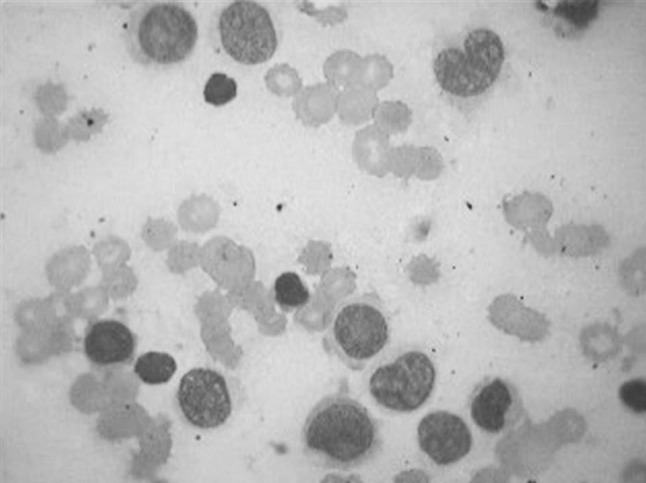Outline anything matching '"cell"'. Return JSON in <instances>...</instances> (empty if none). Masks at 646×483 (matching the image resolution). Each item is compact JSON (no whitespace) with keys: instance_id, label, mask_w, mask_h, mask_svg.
<instances>
[{"instance_id":"obj_1","label":"cell","mask_w":646,"mask_h":483,"mask_svg":"<svg viewBox=\"0 0 646 483\" xmlns=\"http://www.w3.org/2000/svg\"><path fill=\"white\" fill-rule=\"evenodd\" d=\"M301 440L310 462L342 471L368 462L381 441L374 417L345 393L327 395L315 404L303 424Z\"/></svg>"},{"instance_id":"obj_2","label":"cell","mask_w":646,"mask_h":483,"mask_svg":"<svg viewBox=\"0 0 646 483\" xmlns=\"http://www.w3.org/2000/svg\"><path fill=\"white\" fill-rule=\"evenodd\" d=\"M124 39L135 62L165 68L180 64L191 55L198 39V26L181 4L147 3L130 14Z\"/></svg>"},{"instance_id":"obj_3","label":"cell","mask_w":646,"mask_h":483,"mask_svg":"<svg viewBox=\"0 0 646 483\" xmlns=\"http://www.w3.org/2000/svg\"><path fill=\"white\" fill-rule=\"evenodd\" d=\"M390 330L379 299L355 295L335 309L324 337L327 351L348 368L359 371L387 345Z\"/></svg>"},{"instance_id":"obj_4","label":"cell","mask_w":646,"mask_h":483,"mask_svg":"<svg viewBox=\"0 0 646 483\" xmlns=\"http://www.w3.org/2000/svg\"><path fill=\"white\" fill-rule=\"evenodd\" d=\"M504 59L500 37L492 30L478 28L468 33L462 47L441 50L433 69L443 90L459 97H472L495 82Z\"/></svg>"},{"instance_id":"obj_5","label":"cell","mask_w":646,"mask_h":483,"mask_svg":"<svg viewBox=\"0 0 646 483\" xmlns=\"http://www.w3.org/2000/svg\"><path fill=\"white\" fill-rule=\"evenodd\" d=\"M436 378L431 359L417 350L406 351L371 374L369 393L381 407L397 413L412 412L430 397Z\"/></svg>"},{"instance_id":"obj_6","label":"cell","mask_w":646,"mask_h":483,"mask_svg":"<svg viewBox=\"0 0 646 483\" xmlns=\"http://www.w3.org/2000/svg\"><path fill=\"white\" fill-rule=\"evenodd\" d=\"M218 31L225 52L244 65L264 63L277 49L271 16L256 2L236 1L225 7L218 19Z\"/></svg>"},{"instance_id":"obj_7","label":"cell","mask_w":646,"mask_h":483,"mask_svg":"<svg viewBox=\"0 0 646 483\" xmlns=\"http://www.w3.org/2000/svg\"><path fill=\"white\" fill-rule=\"evenodd\" d=\"M176 404L191 426L208 430L225 424L234 411V393L227 377L209 367H196L179 381Z\"/></svg>"},{"instance_id":"obj_8","label":"cell","mask_w":646,"mask_h":483,"mask_svg":"<svg viewBox=\"0 0 646 483\" xmlns=\"http://www.w3.org/2000/svg\"><path fill=\"white\" fill-rule=\"evenodd\" d=\"M417 437L421 450L438 465L461 460L472 446V435L466 423L447 411L424 416L419 422Z\"/></svg>"},{"instance_id":"obj_9","label":"cell","mask_w":646,"mask_h":483,"mask_svg":"<svg viewBox=\"0 0 646 483\" xmlns=\"http://www.w3.org/2000/svg\"><path fill=\"white\" fill-rule=\"evenodd\" d=\"M469 408L474 423L492 434L513 425L522 412L516 389L500 377L486 378L477 385L471 395Z\"/></svg>"},{"instance_id":"obj_10","label":"cell","mask_w":646,"mask_h":483,"mask_svg":"<svg viewBox=\"0 0 646 483\" xmlns=\"http://www.w3.org/2000/svg\"><path fill=\"white\" fill-rule=\"evenodd\" d=\"M83 346L86 357L94 365H119L133 358L136 337L124 323L114 319H102L89 326Z\"/></svg>"},{"instance_id":"obj_11","label":"cell","mask_w":646,"mask_h":483,"mask_svg":"<svg viewBox=\"0 0 646 483\" xmlns=\"http://www.w3.org/2000/svg\"><path fill=\"white\" fill-rule=\"evenodd\" d=\"M554 240L562 253L588 255L604 248L609 242V236L603 228L596 225H569L560 228Z\"/></svg>"},{"instance_id":"obj_12","label":"cell","mask_w":646,"mask_h":483,"mask_svg":"<svg viewBox=\"0 0 646 483\" xmlns=\"http://www.w3.org/2000/svg\"><path fill=\"white\" fill-rule=\"evenodd\" d=\"M177 370L175 359L166 352L148 351L140 355L135 364L137 377L148 385H160L171 380Z\"/></svg>"},{"instance_id":"obj_13","label":"cell","mask_w":646,"mask_h":483,"mask_svg":"<svg viewBox=\"0 0 646 483\" xmlns=\"http://www.w3.org/2000/svg\"><path fill=\"white\" fill-rule=\"evenodd\" d=\"M274 298L284 311H292L307 304L310 292L299 275L292 271L283 272L274 282Z\"/></svg>"},{"instance_id":"obj_14","label":"cell","mask_w":646,"mask_h":483,"mask_svg":"<svg viewBox=\"0 0 646 483\" xmlns=\"http://www.w3.org/2000/svg\"><path fill=\"white\" fill-rule=\"evenodd\" d=\"M514 224L520 229L540 228L551 215V205L547 199L538 195H521L516 201Z\"/></svg>"},{"instance_id":"obj_15","label":"cell","mask_w":646,"mask_h":483,"mask_svg":"<svg viewBox=\"0 0 646 483\" xmlns=\"http://www.w3.org/2000/svg\"><path fill=\"white\" fill-rule=\"evenodd\" d=\"M203 96L207 103L223 106L237 96V83L224 73H213L204 86Z\"/></svg>"},{"instance_id":"obj_16","label":"cell","mask_w":646,"mask_h":483,"mask_svg":"<svg viewBox=\"0 0 646 483\" xmlns=\"http://www.w3.org/2000/svg\"><path fill=\"white\" fill-rule=\"evenodd\" d=\"M621 402L634 413L646 410V382L642 378L624 382L619 388Z\"/></svg>"},{"instance_id":"obj_17","label":"cell","mask_w":646,"mask_h":483,"mask_svg":"<svg viewBox=\"0 0 646 483\" xmlns=\"http://www.w3.org/2000/svg\"><path fill=\"white\" fill-rule=\"evenodd\" d=\"M596 2L560 3L555 13L573 23L576 27H586L596 14Z\"/></svg>"}]
</instances>
